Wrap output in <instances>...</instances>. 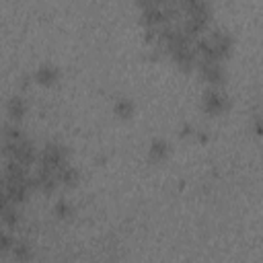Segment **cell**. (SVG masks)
Returning a JSON list of instances; mask_svg holds the SVG:
<instances>
[{
  "instance_id": "3957f363",
  "label": "cell",
  "mask_w": 263,
  "mask_h": 263,
  "mask_svg": "<svg viewBox=\"0 0 263 263\" xmlns=\"http://www.w3.org/2000/svg\"><path fill=\"white\" fill-rule=\"evenodd\" d=\"M166 23L164 10L162 6H150V8H142V25L144 27H160Z\"/></svg>"
},
{
  "instance_id": "9c48e42d",
  "label": "cell",
  "mask_w": 263,
  "mask_h": 263,
  "mask_svg": "<svg viewBox=\"0 0 263 263\" xmlns=\"http://www.w3.org/2000/svg\"><path fill=\"white\" fill-rule=\"evenodd\" d=\"M113 111H115V115H119V117H129L132 113H134V103L129 101V99H119L117 103H115V107H113Z\"/></svg>"
},
{
  "instance_id": "ba28073f",
  "label": "cell",
  "mask_w": 263,
  "mask_h": 263,
  "mask_svg": "<svg viewBox=\"0 0 263 263\" xmlns=\"http://www.w3.org/2000/svg\"><path fill=\"white\" fill-rule=\"evenodd\" d=\"M53 214H55V218L66 220V218H70V216L74 214V205H72L70 201H66V199H60V201L53 205Z\"/></svg>"
},
{
  "instance_id": "277c9868",
  "label": "cell",
  "mask_w": 263,
  "mask_h": 263,
  "mask_svg": "<svg viewBox=\"0 0 263 263\" xmlns=\"http://www.w3.org/2000/svg\"><path fill=\"white\" fill-rule=\"evenodd\" d=\"M6 113H8L10 121H16V123H18V121L25 117V113H27V101H25L23 97L14 95V97L8 101V105H6Z\"/></svg>"
},
{
  "instance_id": "6da1fadb",
  "label": "cell",
  "mask_w": 263,
  "mask_h": 263,
  "mask_svg": "<svg viewBox=\"0 0 263 263\" xmlns=\"http://www.w3.org/2000/svg\"><path fill=\"white\" fill-rule=\"evenodd\" d=\"M201 107L210 115H220L228 107V97L218 86H210L201 97Z\"/></svg>"
},
{
  "instance_id": "8992f818",
  "label": "cell",
  "mask_w": 263,
  "mask_h": 263,
  "mask_svg": "<svg viewBox=\"0 0 263 263\" xmlns=\"http://www.w3.org/2000/svg\"><path fill=\"white\" fill-rule=\"evenodd\" d=\"M168 154V144L164 140H152L150 148H148V158L150 160H162Z\"/></svg>"
},
{
  "instance_id": "52a82bcc",
  "label": "cell",
  "mask_w": 263,
  "mask_h": 263,
  "mask_svg": "<svg viewBox=\"0 0 263 263\" xmlns=\"http://www.w3.org/2000/svg\"><path fill=\"white\" fill-rule=\"evenodd\" d=\"M10 255L16 261H29L31 259V247L27 242H23V240H14V247H12Z\"/></svg>"
},
{
  "instance_id": "7a4b0ae2",
  "label": "cell",
  "mask_w": 263,
  "mask_h": 263,
  "mask_svg": "<svg viewBox=\"0 0 263 263\" xmlns=\"http://www.w3.org/2000/svg\"><path fill=\"white\" fill-rule=\"evenodd\" d=\"M58 78H60V70H58L55 66H51V64L39 66V68L35 70V74H33V80H35L37 84H41V86H51V84L58 82Z\"/></svg>"
},
{
  "instance_id": "5b68a950",
  "label": "cell",
  "mask_w": 263,
  "mask_h": 263,
  "mask_svg": "<svg viewBox=\"0 0 263 263\" xmlns=\"http://www.w3.org/2000/svg\"><path fill=\"white\" fill-rule=\"evenodd\" d=\"M58 179H60V185L74 187V185L78 183L80 175H78V171H76L70 162H66V164H62V166H60V171H58Z\"/></svg>"
}]
</instances>
